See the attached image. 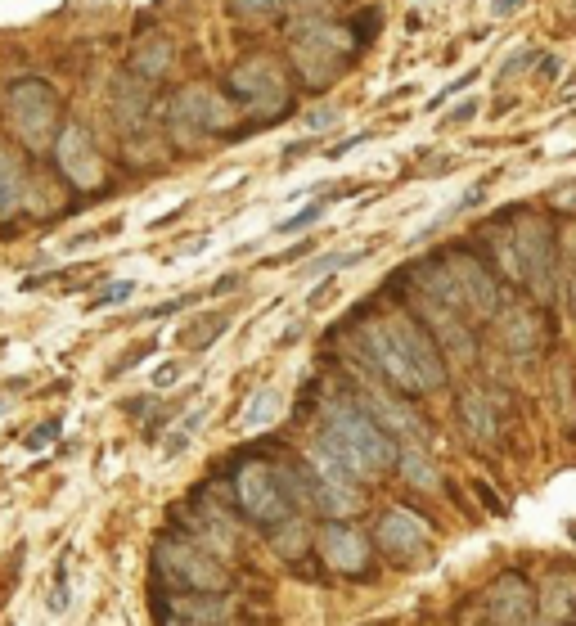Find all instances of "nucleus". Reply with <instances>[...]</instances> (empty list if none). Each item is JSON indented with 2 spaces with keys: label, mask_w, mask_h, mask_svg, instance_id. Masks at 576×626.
Returning <instances> with one entry per match:
<instances>
[{
  "label": "nucleus",
  "mask_w": 576,
  "mask_h": 626,
  "mask_svg": "<svg viewBox=\"0 0 576 626\" xmlns=\"http://www.w3.org/2000/svg\"><path fill=\"white\" fill-rule=\"evenodd\" d=\"M333 122H338V109H315V113H306V131H315V136H320V131H329Z\"/></svg>",
  "instance_id": "32"
},
{
  "label": "nucleus",
  "mask_w": 576,
  "mask_h": 626,
  "mask_svg": "<svg viewBox=\"0 0 576 626\" xmlns=\"http://www.w3.org/2000/svg\"><path fill=\"white\" fill-rule=\"evenodd\" d=\"M225 91L239 109L257 113V118H275V113L288 109V82L270 59H243L239 68H230Z\"/></svg>",
  "instance_id": "9"
},
{
  "label": "nucleus",
  "mask_w": 576,
  "mask_h": 626,
  "mask_svg": "<svg viewBox=\"0 0 576 626\" xmlns=\"http://www.w3.org/2000/svg\"><path fill=\"white\" fill-rule=\"evenodd\" d=\"M167 68H171V41H153V46H144L135 55V73L144 77H162Z\"/></svg>",
  "instance_id": "25"
},
{
  "label": "nucleus",
  "mask_w": 576,
  "mask_h": 626,
  "mask_svg": "<svg viewBox=\"0 0 576 626\" xmlns=\"http://www.w3.org/2000/svg\"><path fill=\"white\" fill-rule=\"evenodd\" d=\"M131 293H135V284H131V280H117V284H108V289H99V293H95V298H90V302H86V307H90V311H104V307H117V302H126V298H131Z\"/></svg>",
  "instance_id": "29"
},
{
  "label": "nucleus",
  "mask_w": 576,
  "mask_h": 626,
  "mask_svg": "<svg viewBox=\"0 0 576 626\" xmlns=\"http://www.w3.org/2000/svg\"><path fill=\"white\" fill-rule=\"evenodd\" d=\"M50 608H54V613H63V608H68V577H63V572H59V581H54V595H50Z\"/></svg>",
  "instance_id": "35"
},
{
  "label": "nucleus",
  "mask_w": 576,
  "mask_h": 626,
  "mask_svg": "<svg viewBox=\"0 0 576 626\" xmlns=\"http://www.w3.org/2000/svg\"><path fill=\"white\" fill-rule=\"evenodd\" d=\"M203 419H207V406L189 410V415L180 419L176 428H171V437H167V442H162V460H176V455L185 451L189 442H194V433H198V428H203Z\"/></svg>",
  "instance_id": "24"
},
{
  "label": "nucleus",
  "mask_w": 576,
  "mask_h": 626,
  "mask_svg": "<svg viewBox=\"0 0 576 626\" xmlns=\"http://www.w3.org/2000/svg\"><path fill=\"white\" fill-rule=\"evenodd\" d=\"M356 343L369 356V365L401 392H432L446 379L437 343H432V334L410 311H392V316H378L369 325H360Z\"/></svg>",
  "instance_id": "1"
},
{
  "label": "nucleus",
  "mask_w": 576,
  "mask_h": 626,
  "mask_svg": "<svg viewBox=\"0 0 576 626\" xmlns=\"http://www.w3.org/2000/svg\"><path fill=\"white\" fill-rule=\"evenodd\" d=\"M306 253H311V244H293V248H288V253L270 257V262H266V266H288V262H297V257H306Z\"/></svg>",
  "instance_id": "36"
},
{
  "label": "nucleus",
  "mask_w": 576,
  "mask_h": 626,
  "mask_svg": "<svg viewBox=\"0 0 576 626\" xmlns=\"http://www.w3.org/2000/svg\"><path fill=\"white\" fill-rule=\"evenodd\" d=\"M522 0H491V14H509V10H518Z\"/></svg>",
  "instance_id": "41"
},
{
  "label": "nucleus",
  "mask_w": 576,
  "mask_h": 626,
  "mask_svg": "<svg viewBox=\"0 0 576 626\" xmlns=\"http://www.w3.org/2000/svg\"><path fill=\"white\" fill-rule=\"evenodd\" d=\"M495 253H500L504 271H509L513 280L536 289L540 298L554 293V230H549L540 217L522 212L518 226H513L509 235L495 239Z\"/></svg>",
  "instance_id": "3"
},
{
  "label": "nucleus",
  "mask_w": 576,
  "mask_h": 626,
  "mask_svg": "<svg viewBox=\"0 0 576 626\" xmlns=\"http://www.w3.org/2000/svg\"><path fill=\"white\" fill-rule=\"evenodd\" d=\"M176 365H162V370L158 374H153V388H171V383H176Z\"/></svg>",
  "instance_id": "38"
},
{
  "label": "nucleus",
  "mask_w": 576,
  "mask_h": 626,
  "mask_svg": "<svg viewBox=\"0 0 576 626\" xmlns=\"http://www.w3.org/2000/svg\"><path fill=\"white\" fill-rule=\"evenodd\" d=\"M311 469H315V500H320V509H329V514H356L360 509V487H356V473H347L338 460H333L324 446H311Z\"/></svg>",
  "instance_id": "12"
},
{
  "label": "nucleus",
  "mask_w": 576,
  "mask_h": 626,
  "mask_svg": "<svg viewBox=\"0 0 576 626\" xmlns=\"http://www.w3.org/2000/svg\"><path fill=\"white\" fill-rule=\"evenodd\" d=\"M540 68H545V77H558V73H563V64H558V59H540Z\"/></svg>",
  "instance_id": "42"
},
{
  "label": "nucleus",
  "mask_w": 576,
  "mask_h": 626,
  "mask_svg": "<svg viewBox=\"0 0 576 626\" xmlns=\"http://www.w3.org/2000/svg\"><path fill=\"white\" fill-rule=\"evenodd\" d=\"M5 113H9V127L18 131L27 149H41L54 140V127H59V100L54 91L41 82V77H23V82L9 86L5 95Z\"/></svg>",
  "instance_id": "6"
},
{
  "label": "nucleus",
  "mask_w": 576,
  "mask_h": 626,
  "mask_svg": "<svg viewBox=\"0 0 576 626\" xmlns=\"http://www.w3.org/2000/svg\"><path fill=\"white\" fill-rule=\"evenodd\" d=\"M356 145H365V136H351V140H342V145H338V149H333V158L351 154V149H356Z\"/></svg>",
  "instance_id": "40"
},
{
  "label": "nucleus",
  "mask_w": 576,
  "mask_h": 626,
  "mask_svg": "<svg viewBox=\"0 0 576 626\" xmlns=\"http://www.w3.org/2000/svg\"><path fill=\"white\" fill-rule=\"evenodd\" d=\"M441 266H446V280H450V293H455V311L464 320H495L500 316V284H495V275L486 271L477 257L468 253H450L441 257Z\"/></svg>",
  "instance_id": "7"
},
{
  "label": "nucleus",
  "mask_w": 576,
  "mask_h": 626,
  "mask_svg": "<svg viewBox=\"0 0 576 626\" xmlns=\"http://www.w3.org/2000/svg\"><path fill=\"white\" fill-rule=\"evenodd\" d=\"M167 113H171V131H176L185 145L207 140V136H221V131H230V122H234L230 100H221L212 86H185V91H176Z\"/></svg>",
  "instance_id": "8"
},
{
  "label": "nucleus",
  "mask_w": 576,
  "mask_h": 626,
  "mask_svg": "<svg viewBox=\"0 0 576 626\" xmlns=\"http://www.w3.org/2000/svg\"><path fill=\"white\" fill-rule=\"evenodd\" d=\"M50 437H59V419H54V424H41V428H36V433L27 437V451H41Z\"/></svg>",
  "instance_id": "34"
},
{
  "label": "nucleus",
  "mask_w": 576,
  "mask_h": 626,
  "mask_svg": "<svg viewBox=\"0 0 576 626\" xmlns=\"http://www.w3.org/2000/svg\"><path fill=\"white\" fill-rule=\"evenodd\" d=\"M486 608H491V622L495 626H531V613H536V595H531V586L518 577V572H509V577H500L491 586V599H486Z\"/></svg>",
  "instance_id": "15"
},
{
  "label": "nucleus",
  "mask_w": 576,
  "mask_h": 626,
  "mask_svg": "<svg viewBox=\"0 0 576 626\" xmlns=\"http://www.w3.org/2000/svg\"><path fill=\"white\" fill-rule=\"evenodd\" d=\"M320 554H324V563H329L333 572H342V577H356V572L369 568V541L356 532V527H347V523H329V527H324Z\"/></svg>",
  "instance_id": "14"
},
{
  "label": "nucleus",
  "mask_w": 576,
  "mask_h": 626,
  "mask_svg": "<svg viewBox=\"0 0 576 626\" xmlns=\"http://www.w3.org/2000/svg\"><path fill=\"white\" fill-rule=\"evenodd\" d=\"M473 118H477V104H473V100H468V104H459V109H455V113H450V118H446V122H450V127H464V122H473Z\"/></svg>",
  "instance_id": "37"
},
{
  "label": "nucleus",
  "mask_w": 576,
  "mask_h": 626,
  "mask_svg": "<svg viewBox=\"0 0 576 626\" xmlns=\"http://www.w3.org/2000/svg\"><path fill=\"white\" fill-rule=\"evenodd\" d=\"M18 203H23V167L0 145V221H5L9 212H18Z\"/></svg>",
  "instance_id": "21"
},
{
  "label": "nucleus",
  "mask_w": 576,
  "mask_h": 626,
  "mask_svg": "<svg viewBox=\"0 0 576 626\" xmlns=\"http://www.w3.org/2000/svg\"><path fill=\"white\" fill-rule=\"evenodd\" d=\"M459 424H464V433L473 437V442H482V446H491L495 437H500L495 406L486 401V392H464V397H459Z\"/></svg>",
  "instance_id": "17"
},
{
  "label": "nucleus",
  "mask_w": 576,
  "mask_h": 626,
  "mask_svg": "<svg viewBox=\"0 0 576 626\" xmlns=\"http://www.w3.org/2000/svg\"><path fill=\"white\" fill-rule=\"evenodd\" d=\"M428 541H432L428 523L419 514H410V509H387L378 518V545L387 554H396V559H410V554L428 550Z\"/></svg>",
  "instance_id": "13"
},
{
  "label": "nucleus",
  "mask_w": 576,
  "mask_h": 626,
  "mask_svg": "<svg viewBox=\"0 0 576 626\" xmlns=\"http://www.w3.org/2000/svg\"><path fill=\"white\" fill-rule=\"evenodd\" d=\"M230 329V316L225 311H203L198 320H189L185 329H180V343L194 347V352H207V347L216 343V334H225Z\"/></svg>",
  "instance_id": "20"
},
{
  "label": "nucleus",
  "mask_w": 576,
  "mask_h": 626,
  "mask_svg": "<svg viewBox=\"0 0 576 626\" xmlns=\"http://www.w3.org/2000/svg\"><path fill=\"white\" fill-rule=\"evenodd\" d=\"M531 64H540V50L536 46H518L509 59H504V68H500V77H513V73H527Z\"/></svg>",
  "instance_id": "30"
},
{
  "label": "nucleus",
  "mask_w": 576,
  "mask_h": 626,
  "mask_svg": "<svg viewBox=\"0 0 576 626\" xmlns=\"http://www.w3.org/2000/svg\"><path fill=\"white\" fill-rule=\"evenodd\" d=\"M473 82H477V73H459V77H455V82H450V86H446V91H441V95H432V109H437V104H446V100H450V95L468 91V86H473Z\"/></svg>",
  "instance_id": "33"
},
{
  "label": "nucleus",
  "mask_w": 576,
  "mask_h": 626,
  "mask_svg": "<svg viewBox=\"0 0 576 626\" xmlns=\"http://www.w3.org/2000/svg\"><path fill=\"white\" fill-rule=\"evenodd\" d=\"M333 460L342 464L347 473L365 478V473H383L396 464V437L378 424L369 410L351 406V401H333L324 406V428H320V442Z\"/></svg>",
  "instance_id": "2"
},
{
  "label": "nucleus",
  "mask_w": 576,
  "mask_h": 626,
  "mask_svg": "<svg viewBox=\"0 0 576 626\" xmlns=\"http://www.w3.org/2000/svg\"><path fill=\"white\" fill-rule=\"evenodd\" d=\"M383 28V10H360V19H351L347 23V37H351V46H365L369 37H374V32Z\"/></svg>",
  "instance_id": "27"
},
{
  "label": "nucleus",
  "mask_w": 576,
  "mask_h": 626,
  "mask_svg": "<svg viewBox=\"0 0 576 626\" xmlns=\"http://www.w3.org/2000/svg\"><path fill=\"white\" fill-rule=\"evenodd\" d=\"M234 491H239V509L261 527H284L293 518V500H288L284 482L270 464H243L239 478H234Z\"/></svg>",
  "instance_id": "10"
},
{
  "label": "nucleus",
  "mask_w": 576,
  "mask_h": 626,
  "mask_svg": "<svg viewBox=\"0 0 576 626\" xmlns=\"http://www.w3.org/2000/svg\"><path fill=\"white\" fill-rule=\"evenodd\" d=\"M149 113V86L140 77H117L113 82V118L122 127H140Z\"/></svg>",
  "instance_id": "18"
},
{
  "label": "nucleus",
  "mask_w": 576,
  "mask_h": 626,
  "mask_svg": "<svg viewBox=\"0 0 576 626\" xmlns=\"http://www.w3.org/2000/svg\"><path fill=\"white\" fill-rule=\"evenodd\" d=\"M279 5H284V0H230V10L239 14V19H266Z\"/></svg>",
  "instance_id": "31"
},
{
  "label": "nucleus",
  "mask_w": 576,
  "mask_h": 626,
  "mask_svg": "<svg viewBox=\"0 0 576 626\" xmlns=\"http://www.w3.org/2000/svg\"><path fill=\"white\" fill-rule=\"evenodd\" d=\"M347 50H351L347 28H333V23H324V19H306L302 28L293 32L297 73H302L306 86H315V91H324V86L347 68Z\"/></svg>",
  "instance_id": "4"
},
{
  "label": "nucleus",
  "mask_w": 576,
  "mask_h": 626,
  "mask_svg": "<svg viewBox=\"0 0 576 626\" xmlns=\"http://www.w3.org/2000/svg\"><path fill=\"white\" fill-rule=\"evenodd\" d=\"M500 343L518 356H536L545 347V325L531 307H500Z\"/></svg>",
  "instance_id": "16"
},
{
  "label": "nucleus",
  "mask_w": 576,
  "mask_h": 626,
  "mask_svg": "<svg viewBox=\"0 0 576 626\" xmlns=\"http://www.w3.org/2000/svg\"><path fill=\"white\" fill-rule=\"evenodd\" d=\"M396 460H401V473H405V478L414 482V487H423V491H437L441 473L432 469V464H428V455H423L419 446H405V451L396 455Z\"/></svg>",
  "instance_id": "23"
},
{
  "label": "nucleus",
  "mask_w": 576,
  "mask_h": 626,
  "mask_svg": "<svg viewBox=\"0 0 576 626\" xmlns=\"http://www.w3.org/2000/svg\"><path fill=\"white\" fill-rule=\"evenodd\" d=\"M158 572L171 586V595H221L230 586V572L194 541H162Z\"/></svg>",
  "instance_id": "5"
},
{
  "label": "nucleus",
  "mask_w": 576,
  "mask_h": 626,
  "mask_svg": "<svg viewBox=\"0 0 576 626\" xmlns=\"http://www.w3.org/2000/svg\"><path fill=\"white\" fill-rule=\"evenodd\" d=\"M54 167H59L72 185H81V190H95V185L104 181L99 149L81 122H63L59 127V136H54Z\"/></svg>",
  "instance_id": "11"
},
{
  "label": "nucleus",
  "mask_w": 576,
  "mask_h": 626,
  "mask_svg": "<svg viewBox=\"0 0 576 626\" xmlns=\"http://www.w3.org/2000/svg\"><path fill=\"white\" fill-rule=\"evenodd\" d=\"M324 203H329V194H324V199H315V203H306V208L293 212V217H284V221L275 226V235H297V230L315 226V221H320V212H324Z\"/></svg>",
  "instance_id": "26"
},
{
  "label": "nucleus",
  "mask_w": 576,
  "mask_h": 626,
  "mask_svg": "<svg viewBox=\"0 0 576 626\" xmlns=\"http://www.w3.org/2000/svg\"><path fill=\"white\" fill-rule=\"evenodd\" d=\"M477 496H482V505H491L495 514H504V505H500V500L491 496V491H486V482H477Z\"/></svg>",
  "instance_id": "39"
},
{
  "label": "nucleus",
  "mask_w": 576,
  "mask_h": 626,
  "mask_svg": "<svg viewBox=\"0 0 576 626\" xmlns=\"http://www.w3.org/2000/svg\"><path fill=\"white\" fill-rule=\"evenodd\" d=\"M360 257H365V248H351V253H329V257H315V262L306 266V275H333V271H342V266H356Z\"/></svg>",
  "instance_id": "28"
},
{
  "label": "nucleus",
  "mask_w": 576,
  "mask_h": 626,
  "mask_svg": "<svg viewBox=\"0 0 576 626\" xmlns=\"http://www.w3.org/2000/svg\"><path fill=\"white\" fill-rule=\"evenodd\" d=\"M279 406H284V397H279V388H261L257 397L248 401V415L239 419V428H243V433H257V428L275 424V419H279Z\"/></svg>",
  "instance_id": "22"
},
{
  "label": "nucleus",
  "mask_w": 576,
  "mask_h": 626,
  "mask_svg": "<svg viewBox=\"0 0 576 626\" xmlns=\"http://www.w3.org/2000/svg\"><path fill=\"white\" fill-rule=\"evenodd\" d=\"M540 617L549 626H567L576 617V577H549L540 590Z\"/></svg>",
  "instance_id": "19"
}]
</instances>
